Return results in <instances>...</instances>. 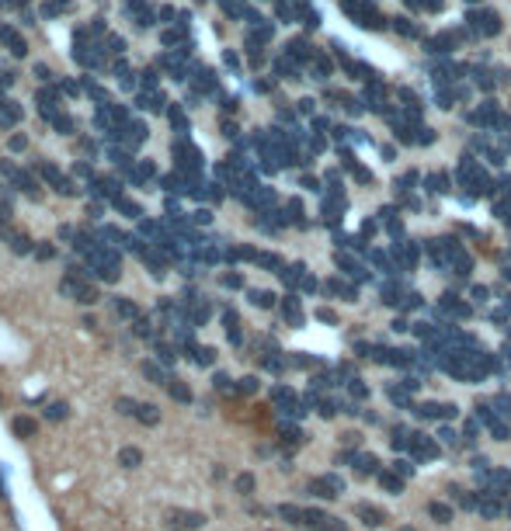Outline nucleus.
Returning a JSON list of instances; mask_svg holds the SVG:
<instances>
[{"label": "nucleus", "mask_w": 511, "mask_h": 531, "mask_svg": "<svg viewBox=\"0 0 511 531\" xmlns=\"http://www.w3.org/2000/svg\"><path fill=\"white\" fill-rule=\"evenodd\" d=\"M202 524H205V514H198V510H181V507L164 510V528L167 531H198Z\"/></svg>", "instance_id": "obj_1"}, {"label": "nucleus", "mask_w": 511, "mask_h": 531, "mask_svg": "<svg viewBox=\"0 0 511 531\" xmlns=\"http://www.w3.org/2000/svg\"><path fill=\"white\" fill-rule=\"evenodd\" d=\"M63 292H67V296H73V299H77V303H84V306L98 303V289H91V285H84V282H77V285H73V282H67V285H63Z\"/></svg>", "instance_id": "obj_2"}, {"label": "nucleus", "mask_w": 511, "mask_h": 531, "mask_svg": "<svg viewBox=\"0 0 511 531\" xmlns=\"http://www.w3.org/2000/svg\"><path fill=\"white\" fill-rule=\"evenodd\" d=\"M11 431H15L18 438H35V434H39V420L28 417V413H21V417L11 420Z\"/></svg>", "instance_id": "obj_3"}, {"label": "nucleus", "mask_w": 511, "mask_h": 531, "mask_svg": "<svg viewBox=\"0 0 511 531\" xmlns=\"http://www.w3.org/2000/svg\"><path fill=\"white\" fill-rule=\"evenodd\" d=\"M143 448H136V444H125V448H119V465L122 469H139L143 465Z\"/></svg>", "instance_id": "obj_4"}, {"label": "nucleus", "mask_w": 511, "mask_h": 531, "mask_svg": "<svg viewBox=\"0 0 511 531\" xmlns=\"http://www.w3.org/2000/svg\"><path fill=\"white\" fill-rule=\"evenodd\" d=\"M112 309H115L122 320H139V306H136V303H129V299H122V296H115V299H112Z\"/></svg>", "instance_id": "obj_5"}, {"label": "nucleus", "mask_w": 511, "mask_h": 531, "mask_svg": "<svg viewBox=\"0 0 511 531\" xmlns=\"http://www.w3.org/2000/svg\"><path fill=\"white\" fill-rule=\"evenodd\" d=\"M167 393H171L177 403H191V386L181 382V379H167Z\"/></svg>", "instance_id": "obj_6"}, {"label": "nucleus", "mask_w": 511, "mask_h": 531, "mask_svg": "<svg viewBox=\"0 0 511 531\" xmlns=\"http://www.w3.org/2000/svg\"><path fill=\"white\" fill-rule=\"evenodd\" d=\"M136 420H139L143 427H157V424H160V410H157L153 403H139V413H136Z\"/></svg>", "instance_id": "obj_7"}, {"label": "nucleus", "mask_w": 511, "mask_h": 531, "mask_svg": "<svg viewBox=\"0 0 511 531\" xmlns=\"http://www.w3.org/2000/svg\"><path fill=\"white\" fill-rule=\"evenodd\" d=\"M8 240H11V250H15V253H28V250H32V240H28L25 233H8Z\"/></svg>", "instance_id": "obj_8"}, {"label": "nucleus", "mask_w": 511, "mask_h": 531, "mask_svg": "<svg viewBox=\"0 0 511 531\" xmlns=\"http://www.w3.org/2000/svg\"><path fill=\"white\" fill-rule=\"evenodd\" d=\"M143 375H146V379H153V386H160V382L167 386V375H164V368H160V365H153V361H143Z\"/></svg>", "instance_id": "obj_9"}, {"label": "nucleus", "mask_w": 511, "mask_h": 531, "mask_svg": "<svg viewBox=\"0 0 511 531\" xmlns=\"http://www.w3.org/2000/svg\"><path fill=\"white\" fill-rule=\"evenodd\" d=\"M115 410H119L122 417H136V413H139V403L129 399V396H119V399H115Z\"/></svg>", "instance_id": "obj_10"}, {"label": "nucleus", "mask_w": 511, "mask_h": 531, "mask_svg": "<svg viewBox=\"0 0 511 531\" xmlns=\"http://www.w3.org/2000/svg\"><path fill=\"white\" fill-rule=\"evenodd\" d=\"M236 493H243V496L254 493V476H250V472H240V476H236Z\"/></svg>", "instance_id": "obj_11"}, {"label": "nucleus", "mask_w": 511, "mask_h": 531, "mask_svg": "<svg viewBox=\"0 0 511 531\" xmlns=\"http://www.w3.org/2000/svg\"><path fill=\"white\" fill-rule=\"evenodd\" d=\"M46 417H49V420H67V417H70V406H67V403H53V406L46 410Z\"/></svg>", "instance_id": "obj_12"}, {"label": "nucleus", "mask_w": 511, "mask_h": 531, "mask_svg": "<svg viewBox=\"0 0 511 531\" xmlns=\"http://www.w3.org/2000/svg\"><path fill=\"white\" fill-rule=\"evenodd\" d=\"M358 517H365V524H379V521H383V514H379L376 507H365V503L358 507Z\"/></svg>", "instance_id": "obj_13"}, {"label": "nucleus", "mask_w": 511, "mask_h": 531, "mask_svg": "<svg viewBox=\"0 0 511 531\" xmlns=\"http://www.w3.org/2000/svg\"><path fill=\"white\" fill-rule=\"evenodd\" d=\"M431 514H435V517H438L442 524H445V521L452 517V510H449V507H442V503H431Z\"/></svg>", "instance_id": "obj_14"}]
</instances>
